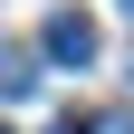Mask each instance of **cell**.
<instances>
[{"label": "cell", "instance_id": "obj_2", "mask_svg": "<svg viewBox=\"0 0 134 134\" xmlns=\"http://www.w3.org/2000/svg\"><path fill=\"white\" fill-rule=\"evenodd\" d=\"M29 86H38V58H19V48H0V105H19Z\"/></svg>", "mask_w": 134, "mask_h": 134}, {"label": "cell", "instance_id": "obj_3", "mask_svg": "<svg viewBox=\"0 0 134 134\" xmlns=\"http://www.w3.org/2000/svg\"><path fill=\"white\" fill-rule=\"evenodd\" d=\"M86 134H134V115H96V125H86Z\"/></svg>", "mask_w": 134, "mask_h": 134}, {"label": "cell", "instance_id": "obj_5", "mask_svg": "<svg viewBox=\"0 0 134 134\" xmlns=\"http://www.w3.org/2000/svg\"><path fill=\"white\" fill-rule=\"evenodd\" d=\"M0 134H10V125H0Z\"/></svg>", "mask_w": 134, "mask_h": 134}, {"label": "cell", "instance_id": "obj_4", "mask_svg": "<svg viewBox=\"0 0 134 134\" xmlns=\"http://www.w3.org/2000/svg\"><path fill=\"white\" fill-rule=\"evenodd\" d=\"M125 19H134V0H125Z\"/></svg>", "mask_w": 134, "mask_h": 134}, {"label": "cell", "instance_id": "obj_1", "mask_svg": "<svg viewBox=\"0 0 134 134\" xmlns=\"http://www.w3.org/2000/svg\"><path fill=\"white\" fill-rule=\"evenodd\" d=\"M96 48H105V29H96L86 10H48V29H38V58L48 67H86Z\"/></svg>", "mask_w": 134, "mask_h": 134}]
</instances>
